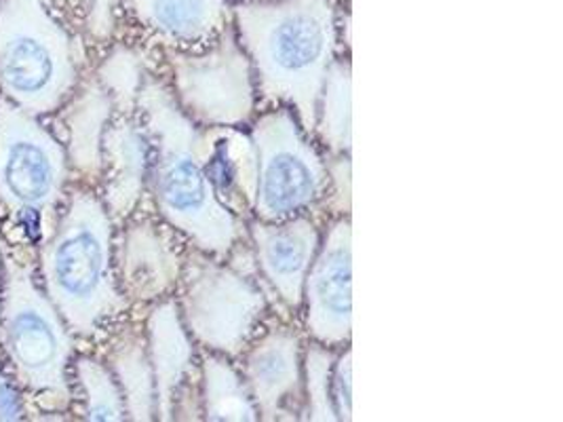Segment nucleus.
<instances>
[{"label": "nucleus", "mask_w": 563, "mask_h": 422, "mask_svg": "<svg viewBox=\"0 0 563 422\" xmlns=\"http://www.w3.org/2000/svg\"><path fill=\"white\" fill-rule=\"evenodd\" d=\"M232 26L262 102L291 108L314 140L319 96L338 57L335 0H239Z\"/></svg>", "instance_id": "obj_1"}, {"label": "nucleus", "mask_w": 563, "mask_h": 422, "mask_svg": "<svg viewBox=\"0 0 563 422\" xmlns=\"http://www.w3.org/2000/svg\"><path fill=\"white\" fill-rule=\"evenodd\" d=\"M137 112L151 137L148 185L161 218L192 247L229 258L247 241V222L227 210L211 188L201 157V127L153 75L144 79Z\"/></svg>", "instance_id": "obj_2"}, {"label": "nucleus", "mask_w": 563, "mask_h": 422, "mask_svg": "<svg viewBox=\"0 0 563 422\" xmlns=\"http://www.w3.org/2000/svg\"><path fill=\"white\" fill-rule=\"evenodd\" d=\"M47 298L78 336H93L129 302L114 275L112 218L91 190H77L41 254Z\"/></svg>", "instance_id": "obj_3"}, {"label": "nucleus", "mask_w": 563, "mask_h": 422, "mask_svg": "<svg viewBox=\"0 0 563 422\" xmlns=\"http://www.w3.org/2000/svg\"><path fill=\"white\" fill-rule=\"evenodd\" d=\"M0 344L18 382L43 410L64 412L73 401L68 366L73 338L68 325L32 279V270L4 258V293L0 302Z\"/></svg>", "instance_id": "obj_4"}, {"label": "nucleus", "mask_w": 563, "mask_h": 422, "mask_svg": "<svg viewBox=\"0 0 563 422\" xmlns=\"http://www.w3.org/2000/svg\"><path fill=\"white\" fill-rule=\"evenodd\" d=\"M78 79L77 49L43 0H0V91L30 114L68 100Z\"/></svg>", "instance_id": "obj_5"}, {"label": "nucleus", "mask_w": 563, "mask_h": 422, "mask_svg": "<svg viewBox=\"0 0 563 422\" xmlns=\"http://www.w3.org/2000/svg\"><path fill=\"white\" fill-rule=\"evenodd\" d=\"M179 315L201 348L239 357L260 334L268 296L239 264L188 245L179 279Z\"/></svg>", "instance_id": "obj_6"}, {"label": "nucleus", "mask_w": 563, "mask_h": 422, "mask_svg": "<svg viewBox=\"0 0 563 422\" xmlns=\"http://www.w3.org/2000/svg\"><path fill=\"white\" fill-rule=\"evenodd\" d=\"M257 151V197L254 218L279 222L317 210L328 192L330 174L314 140L294 110L273 106L250 125Z\"/></svg>", "instance_id": "obj_7"}, {"label": "nucleus", "mask_w": 563, "mask_h": 422, "mask_svg": "<svg viewBox=\"0 0 563 422\" xmlns=\"http://www.w3.org/2000/svg\"><path fill=\"white\" fill-rule=\"evenodd\" d=\"M179 110L199 127H250L257 114L252 62L236 30H222L197 52L165 49Z\"/></svg>", "instance_id": "obj_8"}, {"label": "nucleus", "mask_w": 563, "mask_h": 422, "mask_svg": "<svg viewBox=\"0 0 563 422\" xmlns=\"http://www.w3.org/2000/svg\"><path fill=\"white\" fill-rule=\"evenodd\" d=\"M68 180V155L36 116L0 100V203L13 213L55 210Z\"/></svg>", "instance_id": "obj_9"}, {"label": "nucleus", "mask_w": 563, "mask_h": 422, "mask_svg": "<svg viewBox=\"0 0 563 422\" xmlns=\"http://www.w3.org/2000/svg\"><path fill=\"white\" fill-rule=\"evenodd\" d=\"M310 341L344 348L353 334V226L349 215L332 218L302 290Z\"/></svg>", "instance_id": "obj_10"}, {"label": "nucleus", "mask_w": 563, "mask_h": 422, "mask_svg": "<svg viewBox=\"0 0 563 422\" xmlns=\"http://www.w3.org/2000/svg\"><path fill=\"white\" fill-rule=\"evenodd\" d=\"M305 344L289 325H273L245 348L243 378L262 421H298L305 414Z\"/></svg>", "instance_id": "obj_11"}, {"label": "nucleus", "mask_w": 563, "mask_h": 422, "mask_svg": "<svg viewBox=\"0 0 563 422\" xmlns=\"http://www.w3.org/2000/svg\"><path fill=\"white\" fill-rule=\"evenodd\" d=\"M319 222L310 215H294L279 222L247 220V241L262 281L277 296L287 313L302 309L308 268L321 245Z\"/></svg>", "instance_id": "obj_12"}, {"label": "nucleus", "mask_w": 563, "mask_h": 422, "mask_svg": "<svg viewBox=\"0 0 563 422\" xmlns=\"http://www.w3.org/2000/svg\"><path fill=\"white\" fill-rule=\"evenodd\" d=\"M178 235L167 222H129L114 254L117 284L129 304L158 302L178 290L188 252Z\"/></svg>", "instance_id": "obj_13"}, {"label": "nucleus", "mask_w": 563, "mask_h": 422, "mask_svg": "<svg viewBox=\"0 0 563 422\" xmlns=\"http://www.w3.org/2000/svg\"><path fill=\"white\" fill-rule=\"evenodd\" d=\"M144 330L154 374L156 419L178 421L197 374V348L179 315L178 300L169 296L154 302Z\"/></svg>", "instance_id": "obj_14"}, {"label": "nucleus", "mask_w": 563, "mask_h": 422, "mask_svg": "<svg viewBox=\"0 0 563 422\" xmlns=\"http://www.w3.org/2000/svg\"><path fill=\"white\" fill-rule=\"evenodd\" d=\"M151 174V137L135 116L119 114L108 123L102 142L103 206L112 222L137 210Z\"/></svg>", "instance_id": "obj_15"}, {"label": "nucleus", "mask_w": 563, "mask_h": 422, "mask_svg": "<svg viewBox=\"0 0 563 422\" xmlns=\"http://www.w3.org/2000/svg\"><path fill=\"white\" fill-rule=\"evenodd\" d=\"M201 157L218 201L247 222L257 197V151L243 127H201Z\"/></svg>", "instance_id": "obj_16"}, {"label": "nucleus", "mask_w": 563, "mask_h": 422, "mask_svg": "<svg viewBox=\"0 0 563 422\" xmlns=\"http://www.w3.org/2000/svg\"><path fill=\"white\" fill-rule=\"evenodd\" d=\"M129 4L165 49H203L232 22L229 0H129Z\"/></svg>", "instance_id": "obj_17"}, {"label": "nucleus", "mask_w": 563, "mask_h": 422, "mask_svg": "<svg viewBox=\"0 0 563 422\" xmlns=\"http://www.w3.org/2000/svg\"><path fill=\"white\" fill-rule=\"evenodd\" d=\"M112 114V100L98 79L85 82L64 110L68 158L87 180H100L102 176L103 133Z\"/></svg>", "instance_id": "obj_18"}, {"label": "nucleus", "mask_w": 563, "mask_h": 422, "mask_svg": "<svg viewBox=\"0 0 563 422\" xmlns=\"http://www.w3.org/2000/svg\"><path fill=\"white\" fill-rule=\"evenodd\" d=\"M108 368L121 387L129 421H154L156 393L144 327H123L110 346Z\"/></svg>", "instance_id": "obj_19"}, {"label": "nucleus", "mask_w": 563, "mask_h": 422, "mask_svg": "<svg viewBox=\"0 0 563 422\" xmlns=\"http://www.w3.org/2000/svg\"><path fill=\"white\" fill-rule=\"evenodd\" d=\"M199 378V401L206 421H260L247 382L232 366L231 357L201 348Z\"/></svg>", "instance_id": "obj_20"}, {"label": "nucleus", "mask_w": 563, "mask_h": 422, "mask_svg": "<svg viewBox=\"0 0 563 422\" xmlns=\"http://www.w3.org/2000/svg\"><path fill=\"white\" fill-rule=\"evenodd\" d=\"M314 137L328 155H351L353 144V70L349 57H335L323 82Z\"/></svg>", "instance_id": "obj_21"}, {"label": "nucleus", "mask_w": 563, "mask_h": 422, "mask_svg": "<svg viewBox=\"0 0 563 422\" xmlns=\"http://www.w3.org/2000/svg\"><path fill=\"white\" fill-rule=\"evenodd\" d=\"M146 75L148 73H146L144 53L128 45H117L106 55L98 70V82L110 96L112 106L119 114L135 116L140 91Z\"/></svg>", "instance_id": "obj_22"}, {"label": "nucleus", "mask_w": 563, "mask_h": 422, "mask_svg": "<svg viewBox=\"0 0 563 422\" xmlns=\"http://www.w3.org/2000/svg\"><path fill=\"white\" fill-rule=\"evenodd\" d=\"M75 371L87 421L117 422L128 419L121 387L108 366L93 357H78Z\"/></svg>", "instance_id": "obj_23"}, {"label": "nucleus", "mask_w": 563, "mask_h": 422, "mask_svg": "<svg viewBox=\"0 0 563 422\" xmlns=\"http://www.w3.org/2000/svg\"><path fill=\"white\" fill-rule=\"evenodd\" d=\"M340 348L310 341L305 344V419L308 421H338L332 401L333 362Z\"/></svg>", "instance_id": "obj_24"}, {"label": "nucleus", "mask_w": 563, "mask_h": 422, "mask_svg": "<svg viewBox=\"0 0 563 422\" xmlns=\"http://www.w3.org/2000/svg\"><path fill=\"white\" fill-rule=\"evenodd\" d=\"M330 185L321 201L335 218L351 213V155H328Z\"/></svg>", "instance_id": "obj_25"}, {"label": "nucleus", "mask_w": 563, "mask_h": 422, "mask_svg": "<svg viewBox=\"0 0 563 422\" xmlns=\"http://www.w3.org/2000/svg\"><path fill=\"white\" fill-rule=\"evenodd\" d=\"M332 401L338 421H353V353L340 348L333 362Z\"/></svg>", "instance_id": "obj_26"}, {"label": "nucleus", "mask_w": 563, "mask_h": 422, "mask_svg": "<svg viewBox=\"0 0 563 422\" xmlns=\"http://www.w3.org/2000/svg\"><path fill=\"white\" fill-rule=\"evenodd\" d=\"M26 414L20 391L0 374V421H20Z\"/></svg>", "instance_id": "obj_27"}, {"label": "nucleus", "mask_w": 563, "mask_h": 422, "mask_svg": "<svg viewBox=\"0 0 563 422\" xmlns=\"http://www.w3.org/2000/svg\"><path fill=\"white\" fill-rule=\"evenodd\" d=\"M112 0H91L89 9V30L98 38H108L112 34Z\"/></svg>", "instance_id": "obj_28"}]
</instances>
